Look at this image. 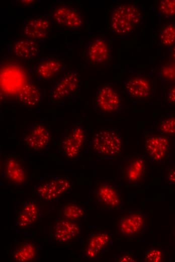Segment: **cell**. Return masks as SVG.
<instances>
[{"label":"cell","mask_w":175,"mask_h":262,"mask_svg":"<svg viewBox=\"0 0 175 262\" xmlns=\"http://www.w3.org/2000/svg\"><path fill=\"white\" fill-rule=\"evenodd\" d=\"M142 22L141 12L134 5H121L114 8L110 17L112 33L120 37L131 35Z\"/></svg>","instance_id":"obj_1"},{"label":"cell","mask_w":175,"mask_h":262,"mask_svg":"<svg viewBox=\"0 0 175 262\" xmlns=\"http://www.w3.org/2000/svg\"><path fill=\"white\" fill-rule=\"evenodd\" d=\"M91 146L95 152L105 158H111L118 155L122 146V136L117 129L104 128L93 136Z\"/></svg>","instance_id":"obj_2"},{"label":"cell","mask_w":175,"mask_h":262,"mask_svg":"<svg viewBox=\"0 0 175 262\" xmlns=\"http://www.w3.org/2000/svg\"><path fill=\"white\" fill-rule=\"evenodd\" d=\"M71 187V182L68 177L47 176L41 177L34 186V192L39 199L51 202L57 200Z\"/></svg>","instance_id":"obj_3"},{"label":"cell","mask_w":175,"mask_h":262,"mask_svg":"<svg viewBox=\"0 0 175 262\" xmlns=\"http://www.w3.org/2000/svg\"><path fill=\"white\" fill-rule=\"evenodd\" d=\"M22 142L30 151L48 150L50 144V132L48 126L43 123H32L23 133Z\"/></svg>","instance_id":"obj_4"},{"label":"cell","mask_w":175,"mask_h":262,"mask_svg":"<svg viewBox=\"0 0 175 262\" xmlns=\"http://www.w3.org/2000/svg\"><path fill=\"white\" fill-rule=\"evenodd\" d=\"M2 177L11 186L22 187L29 180V172L24 163L16 156H9L3 163Z\"/></svg>","instance_id":"obj_5"},{"label":"cell","mask_w":175,"mask_h":262,"mask_svg":"<svg viewBox=\"0 0 175 262\" xmlns=\"http://www.w3.org/2000/svg\"><path fill=\"white\" fill-rule=\"evenodd\" d=\"M53 23L63 27L77 30L83 25L81 12L76 8L66 4H54L49 14Z\"/></svg>","instance_id":"obj_6"},{"label":"cell","mask_w":175,"mask_h":262,"mask_svg":"<svg viewBox=\"0 0 175 262\" xmlns=\"http://www.w3.org/2000/svg\"><path fill=\"white\" fill-rule=\"evenodd\" d=\"M81 83L80 76L76 70L68 71L53 86L48 98L54 103L63 101L77 91Z\"/></svg>","instance_id":"obj_7"},{"label":"cell","mask_w":175,"mask_h":262,"mask_svg":"<svg viewBox=\"0 0 175 262\" xmlns=\"http://www.w3.org/2000/svg\"><path fill=\"white\" fill-rule=\"evenodd\" d=\"M111 235L105 231H97L86 237L82 248L83 257L90 260L99 259L111 244Z\"/></svg>","instance_id":"obj_8"},{"label":"cell","mask_w":175,"mask_h":262,"mask_svg":"<svg viewBox=\"0 0 175 262\" xmlns=\"http://www.w3.org/2000/svg\"><path fill=\"white\" fill-rule=\"evenodd\" d=\"M86 132L80 125L74 127L64 136L60 144L61 155L67 159H74L80 154L85 143Z\"/></svg>","instance_id":"obj_9"},{"label":"cell","mask_w":175,"mask_h":262,"mask_svg":"<svg viewBox=\"0 0 175 262\" xmlns=\"http://www.w3.org/2000/svg\"><path fill=\"white\" fill-rule=\"evenodd\" d=\"M82 233V227L77 221L58 218L52 224L51 235L60 244L71 243L77 240Z\"/></svg>","instance_id":"obj_10"},{"label":"cell","mask_w":175,"mask_h":262,"mask_svg":"<svg viewBox=\"0 0 175 262\" xmlns=\"http://www.w3.org/2000/svg\"><path fill=\"white\" fill-rule=\"evenodd\" d=\"M53 24L49 14H38L24 21L23 33L28 39L37 41L45 39L48 36Z\"/></svg>","instance_id":"obj_11"},{"label":"cell","mask_w":175,"mask_h":262,"mask_svg":"<svg viewBox=\"0 0 175 262\" xmlns=\"http://www.w3.org/2000/svg\"><path fill=\"white\" fill-rule=\"evenodd\" d=\"M148 217L147 214L144 212H130L119 220L117 223L118 231L125 237H135L147 229Z\"/></svg>","instance_id":"obj_12"},{"label":"cell","mask_w":175,"mask_h":262,"mask_svg":"<svg viewBox=\"0 0 175 262\" xmlns=\"http://www.w3.org/2000/svg\"><path fill=\"white\" fill-rule=\"evenodd\" d=\"M66 65L60 60L46 57L37 62L30 70L36 82L53 80L65 69Z\"/></svg>","instance_id":"obj_13"},{"label":"cell","mask_w":175,"mask_h":262,"mask_svg":"<svg viewBox=\"0 0 175 262\" xmlns=\"http://www.w3.org/2000/svg\"><path fill=\"white\" fill-rule=\"evenodd\" d=\"M42 215L40 205L37 201L26 200L21 203L15 213V224L20 228L31 226L40 219Z\"/></svg>","instance_id":"obj_14"},{"label":"cell","mask_w":175,"mask_h":262,"mask_svg":"<svg viewBox=\"0 0 175 262\" xmlns=\"http://www.w3.org/2000/svg\"><path fill=\"white\" fill-rule=\"evenodd\" d=\"M96 103L100 111L108 114H115L122 107V101L119 94L109 85H105L97 91Z\"/></svg>","instance_id":"obj_15"},{"label":"cell","mask_w":175,"mask_h":262,"mask_svg":"<svg viewBox=\"0 0 175 262\" xmlns=\"http://www.w3.org/2000/svg\"><path fill=\"white\" fill-rule=\"evenodd\" d=\"M95 197L100 207L107 211L122 210L123 204L117 190L108 183H100L95 191Z\"/></svg>","instance_id":"obj_16"},{"label":"cell","mask_w":175,"mask_h":262,"mask_svg":"<svg viewBox=\"0 0 175 262\" xmlns=\"http://www.w3.org/2000/svg\"><path fill=\"white\" fill-rule=\"evenodd\" d=\"M169 148V140L164 136L153 135L147 138L145 142V151L154 162L163 160L167 156Z\"/></svg>","instance_id":"obj_17"},{"label":"cell","mask_w":175,"mask_h":262,"mask_svg":"<svg viewBox=\"0 0 175 262\" xmlns=\"http://www.w3.org/2000/svg\"><path fill=\"white\" fill-rule=\"evenodd\" d=\"M146 162L144 157L138 156L129 159L125 163L123 176L125 181L131 185H137L146 175Z\"/></svg>","instance_id":"obj_18"},{"label":"cell","mask_w":175,"mask_h":262,"mask_svg":"<svg viewBox=\"0 0 175 262\" xmlns=\"http://www.w3.org/2000/svg\"><path fill=\"white\" fill-rule=\"evenodd\" d=\"M110 51L107 41L102 37L96 38L88 44L86 55L88 60L96 64H102L109 59Z\"/></svg>","instance_id":"obj_19"},{"label":"cell","mask_w":175,"mask_h":262,"mask_svg":"<svg viewBox=\"0 0 175 262\" xmlns=\"http://www.w3.org/2000/svg\"><path fill=\"white\" fill-rule=\"evenodd\" d=\"M123 86L127 95L134 99L146 98L150 92V83L144 77H128L125 80Z\"/></svg>","instance_id":"obj_20"},{"label":"cell","mask_w":175,"mask_h":262,"mask_svg":"<svg viewBox=\"0 0 175 262\" xmlns=\"http://www.w3.org/2000/svg\"><path fill=\"white\" fill-rule=\"evenodd\" d=\"M13 50L18 59L30 62L39 55L40 46L38 41L34 40L28 38L20 39L14 43Z\"/></svg>","instance_id":"obj_21"},{"label":"cell","mask_w":175,"mask_h":262,"mask_svg":"<svg viewBox=\"0 0 175 262\" xmlns=\"http://www.w3.org/2000/svg\"><path fill=\"white\" fill-rule=\"evenodd\" d=\"M38 253V248L34 242L23 240L11 250V256L15 261L28 262L35 260Z\"/></svg>","instance_id":"obj_22"},{"label":"cell","mask_w":175,"mask_h":262,"mask_svg":"<svg viewBox=\"0 0 175 262\" xmlns=\"http://www.w3.org/2000/svg\"><path fill=\"white\" fill-rule=\"evenodd\" d=\"M18 101L28 106H35L42 100V92L36 84L28 82L22 86L16 95Z\"/></svg>","instance_id":"obj_23"},{"label":"cell","mask_w":175,"mask_h":262,"mask_svg":"<svg viewBox=\"0 0 175 262\" xmlns=\"http://www.w3.org/2000/svg\"><path fill=\"white\" fill-rule=\"evenodd\" d=\"M61 218L77 221L82 219L85 215L82 207L74 201H69L62 204L60 208Z\"/></svg>","instance_id":"obj_24"},{"label":"cell","mask_w":175,"mask_h":262,"mask_svg":"<svg viewBox=\"0 0 175 262\" xmlns=\"http://www.w3.org/2000/svg\"><path fill=\"white\" fill-rule=\"evenodd\" d=\"M159 38L162 46H173L175 44V22L170 21L167 23L161 29Z\"/></svg>","instance_id":"obj_25"},{"label":"cell","mask_w":175,"mask_h":262,"mask_svg":"<svg viewBox=\"0 0 175 262\" xmlns=\"http://www.w3.org/2000/svg\"><path fill=\"white\" fill-rule=\"evenodd\" d=\"M160 15L166 18H175V0H162L158 5Z\"/></svg>","instance_id":"obj_26"},{"label":"cell","mask_w":175,"mask_h":262,"mask_svg":"<svg viewBox=\"0 0 175 262\" xmlns=\"http://www.w3.org/2000/svg\"><path fill=\"white\" fill-rule=\"evenodd\" d=\"M158 130L162 134L175 135V117L169 116L161 118L158 124Z\"/></svg>","instance_id":"obj_27"},{"label":"cell","mask_w":175,"mask_h":262,"mask_svg":"<svg viewBox=\"0 0 175 262\" xmlns=\"http://www.w3.org/2000/svg\"><path fill=\"white\" fill-rule=\"evenodd\" d=\"M159 80L163 82L175 81V67L170 64H164L161 67L158 73Z\"/></svg>","instance_id":"obj_28"},{"label":"cell","mask_w":175,"mask_h":262,"mask_svg":"<svg viewBox=\"0 0 175 262\" xmlns=\"http://www.w3.org/2000/svg\"><path fill=\"white\" fill-rule=\"evenodd\" d=\"M163 254L162 251L158 248H149L144 252L143 259L144 262H161L162 261Z\"/></svg>","instance_id":"obj_29"},{"label":"cell","mask_w":175,"mask_h":262,"mask_svg":"<svg viewBox=\"0 0 175 262\" xmlns=\"http://www.w3.org/2000/svg\"><path fill=\"white\" fill-rule=\"evenodd\" d=\"M117 262H135L137 261L135 256L132 252H124L117 256L115 259Z\"/></svg>","instance_id":"obj_30"},{"label":"cell","mask_w":175,"mask_h":262,"mask_svg":"<svg viewBox=\"0 0 175 262\" xmlns=\"http://www.w3.org/2000/svg\"><path fill=\"white\" fill-rule=\"evenodd\" d=\"M167 100L169 103L175 105V81L173 82L168 91Z\"/></svg>","instance_id":"obj_31"},{"label":"cell","mask_w":175,"mask_h":262,"mask_svg":"<svg viewBox=\"0 0 175 262\" xmlns=\"http://www.w3.org/2000/svg\"><path fill=\"white\" fill-rule=\"evenodd\" d=\"M166 180L169 184L175 185V167L171 168L168 171Z\"/></svg>","instance_id":"obj_32"},{"label":"cell","mask_w":175,"mask_h":262,"mask_svg":"<svg viewBox=\"0 0 175 262\" xmlns=\"http://www.w3.org/2000/svg\"><path fill=\"white\" fill-rule=\"evenodd\" d=\"M171 56L172 57L175 59V44L173 45L172 51H171Z\"/></svg>","instance_id":"obj_33"},{"label":"cell","mask_w":175,"mask_h":262,"mask_svg":"<svg viewBox=\"0 0 175 262\" xmlns=\"http://www.w3.org/2000/svg\"><path fill=\"white\" fill-rule=\"evenodd\" d=\"M174 237H175V232H174Z\"/></svg>","instance_id":"obj_34"}]
</instances>
